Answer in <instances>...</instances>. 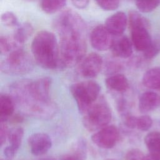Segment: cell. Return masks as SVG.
<instances>
[{"label": "cell", "instance_id": "obj_1", "mask_svg": "<svg viewBox=\"0 0 160 160\" xmlns=\"http://www.w3.org/2000/svg\"><path fill=\"white\" fill-rule=\"evenodd\" d=\"M51 82L49 77L16 81L10 88L11 97L26 114L39 118H49L57 110L50 99Z\"/></svg>", "mask_w": 160, "mask_h": 160}, {"label": "cell", "instance_id": "obj_2", "mask_svg": "<svg viewBox=\"0 0 160 160\" xmlns=\"http://www.w3.org/2000/svg\"><path fill=\"white\" fill-rule=\"evenodd\" d=\"M31 52L36 63L42 68H62L59 45L52 32L46 30L38 32L32 41Z\"/></svg>", "mask_w": 160, "mask_h": 160}, {"label": "cell", "instance_id": "obj_3", "mask_svg": "<svg viewBox=\"0 0 160 160\" xmlns=\"http://www.w3.org/2000/svg\"><path fill=\"white\" fill-rule=\"evenodd\" d=\"M59 37L60 58L62 68L79 64L85 57L87 50L85 35L72 34Z\"/></svg>", "mask_w": 160, "mask_h": 160}, {"label": "cell", "instance_id": "obj_4", "mask_svg": "<svg viewBox=\"0 0 160 160\" xmlns=\"http://www.w3.org/2000/svg\"><path fill=\"white\" fill-rule=\"evenodd\" d=\"M82 124L91 132H94L106 126L112 118L111 109L106 100L99 97L82 114Z\"/></svg>", "mask_w": 160, "mask_h": 160}, {"label": "cell", "instance_id": "obj_5", "mask_svg": "<svg viewBox=\"0 0 160 160\" xmlns=\"http://www.w3.org/2000/svg\"><path fill=\"white\" fill-rule=\"evenodd\" d=\"M70 91L77 103L79 112L83 114L99 98L101 87L94 81H86L72 84Z\"/></svg>", "mask_w": 160, "mask_h": 160}, {"label": "cell", "instance_id": "obj_6", "mask_svg": "<svg viewBox=\"0 0 160 160\" xmlns=\"http://www.w3.org/2000/svg\"><path fill=\"white\" fill-rule=\"evenodd\" d=\"M34 68L31 56L22 48L14 51L8 54L1 63L2 72L12 75H21L29 72Z\"/></svg>", "mask_w": 160, "mask_h": 160}, {"label": "cell", "instance_id": "obj_7", "mask_svg": "<svg viewBox=\"0 0 160 160\" xmlns=\"http://www.w3.org/2000/svg\"><path fill=\"white\" fill-rule=\"evenodd\" d=\"M54 28L59 36L69 34H86L83 19L72 9H65L54 19Z\"/></svg>", "mask_w": 160, "mask_h": 160}, {"label": "cell", "instance_id": "obj_8", "mask_svg": "<svg viewBox=\"0 0 160 160\" xmlns=\"http://www.w3.org/2000/svg\"><path fill=\"white\" fill-rule=\"evenodd\" d=\"M119 139V130L114 125H108L96 131L91 136V140L93 143L102 149L112 148Z\"/></svg>", "mask_w": 160, "mask_h": 160}, {"label": "cell", "instance_id": "obj_9", "mask_svg": "<svg viewBox=\"0 0 160 160\" xmlns=\"http://www.w3.org/2000/svg\"><path fill=\"white\" fill-rule=\"evenodd\" d=\"M79 64V74L86 78H93L96 77L101 71L103 60L98 54L91 52L86 56Z\"/></svg>", "mask_w": 160, "mask_h": 160}, {"label": "cell", "instance_id": "obj_10", "mask_svg": "<svg viewBox=\"0 0 160 160\" xmlns=\"http://www.w3.org/2000/svg\"><path fill=\"white\" fill-rule=\"evenodd\" d=\"M113 36L104 25H98L93 28L90 34L92 47L99 51H107L111 48Z\"/></svg>", "mask_w": 160, "mask_h": 160}, {"label": "cell", "instance_id": "obj_11", "mask_svg": "<svg viewBox=\"0 0 160 160\" xmlns=\"http://www.w3.org/2000/svg\"><path fill=\"white\" fill-rule=\"evenodd\" d=\"M28 144L32 154L41 156L46 153L51 149L52 141L48 134L43 132H37L29 137Z\"/></svg>", "mask_w": 160, "mask_h": 160}, {"label": "cell", "instance_id": "obj_12", "mask_svg": "<svg viewBox=\"0 0 160 160\" xmlns=\"http://www.w3.org/2000/svg\"><path fill=\"white\" fill-rule=\"evenodd\" d=\"M132 43L125 35L113 36L111 49L112 54L116 58H128L132 53Z\"/></svg>", "mask_w": 160, "mask_h": 160}, {"label": "cell", "instance_id": "obj_13", "mask_svg": "<svg viewBox=\"0 0 160 160\" xmlns=\"http://www.w3.org/2000/svg\"><path fill=\"white\" fill-rule=\"evenodd\" d=\"M128 23V19L126 14L118 11L106 19L104 26L113 36H116L123 34Z\"/></svg>", "mask_w": 160, "mask_h": 160}, {"label": "cell", "instance_id": "obj_14", "mask_svg": "<svg viewBox=\"0 0 160 160\" xmlns=\"http://www.w3.org/2000/svg\"><path fill=\"white\" fill-rule=\"evenodd\" d=\"M131 42L138 51L144 52L151 44L152 39L149 33L148 28L136 27L130 29Z\"/></svg>", "mask_w": 160, "mask_h": 160}, {"label": "cell", "instance_id": "obj_15", "mask_svg": "<svg viewBox=\"0 0 160 160\" xmlns=\"http://www.w3.org/2000/svg\"><path fill=\"white\" fill-rule=\"evenodd\" d=\"M24 136V130L21 127L12 129L8 134V140L9 145L4 149V154L8 159H12L14 157L19 148L21 146Z\"/></svg>", "mask_w": 160, "mask_h": 160}, {"label": "cell", "instance_id": "obj_16", "mask_svg": "<svg viewBox=\"0 0 160 160\" xmlns=\"http://www.w3.org/2000/svg\"><path fill=\"white\" fill-rule=\"evenodd\" d=\"M160 104V97L152 91L143 92L139 99L138 108L141 113L151 112L158 108Z\"/></svg>", "mask_w": 160, "mask_h": 160}, {"label": "cell", "instance_id": "obj_17", "mask_svg": "<svg viewBox=\"0 0 160 160\" xmlns=\"http://www.w3.org/2000/svg\"><path fill=\"white\" fill-rule=\"evenodd\" d=\"M105 83L109 89L119 92H125L129 88V82L127 78L124 75L119 73L112 74L106 78Z\"/></svg>", "mask_w": 160, "mask_h": 160}, {"label": "cell", "instance_id": "obj_18", "mask_svg": "<svg viewBox=\"0 0 160 160\" xmlns=\"http://www.w3.org/2000/svg\"><path fill=\"white\" fill-rule=\"evenodd\" d=\"M14 111V101L7 94L0 96V121L6 122L13 114Z\"/></svg>", "mask_w": 160, "mask_h": 160}, {"label": "cell", "instance_id": "obj_19", "mask_svg": "<svg viewBox=\"0 0 160 160\" xmlns=\"http://www.w3.org/2000/svg\"><path fill=\"white\" fill-rule=\"evenodd\" d=\"M142 82L146 88L160 90V67L152 68L146 71L142 76Z\"/></svg>", "mask_w": 160, "mask_h": 160}, {"label": "cell", "instance_id": "obj_20", "mask_svg": "<svg viewBox=\"0 0 160 160\" xmlns=\"http://www.w3.org/2000/svg\"><path fill=\"white\" fill-rule=\"evenodd\" d=\"M144 143L149 154L160 159V132L148 133L144 138Z\"/></svg>", "mask_w": 160, "mask_h": 160}, {"label": "cell", "instance_id": "obj_21", "mask_svg": "<svg viewBox=\"0 0 160 160\" xmlns=\"http://www.w3.org/2000/svg\"><path fill=\"white\" fill-rule=\"evenodd\" d=\"M16 28L12 36L18 43L22 45L32 34L33 27L29 22H24Z\"/></svg>", "mask_w": 160, "mask_h": 160}, {"label": "cell", "instance_id": "obj_22", "mask_svg": "<svg viewBox=\"0 0 160 160\" xmlns=\"http://www.w3.org/2000/svg\"><path fill=\"white\" fill-rule=\"evenodd\" d=\"M22 46L13 36H1L0 38V51L2 54H8L14 51L22 49Z\"/></svg>", "mask_w": 160, "mask_h": 160}, {"label": "cell", "instance_id": "obj_23", "mask_svg": "<svg viewBox=\"0 0 160 160\" xmlns=\"http://www.w3.org/2000/svg\"><path fill=\"white\" fill-rule=\"evenodd\" d=\"M66 4V0H41V9L47 14H53L61 10Z\"/></svg>", "mask_w": 160, "mask_h": 160}, {"label": "cell", "instance_id": "obj_24", "mask_svg": "<svg viewBox=\"0 0 160 160\" xmlns=\"http://www.w3.org/2000/svg\"><path fill=\"white\" fill-rule=\"evenodd\" d=\"M128 24L130 29L136 27H145L148 28L149 22L146 18L136 11H131L128 14Z\"/></svg>", "mask_w": 160, "mask_h": 160}, {"label": "cell", "instance_id": "obj_25", "mask_svg": "<svg viewBox=\"0 0 160 160\" xmlns=\"http://www.w3.org/2000/svg\"><path fill=\"white\" fill-rule=\"evenodd\" d=\"M137 8L142 12H149L154 10L159 3V0H134Z\"/></svg>", "mask_w": 160, "mask_h": 160}, {"label": "cell", "instance_id": "obj_26", "mask_svg": "<svg viewBox=\"0 0 160 160\" xmlns=\"http://www.w3.org/2000/svg\"><path fill=\"white\" fill-rule=\"evenodd\" d=\"M160 52V40L155 39L152 41L149 47L143 52L144 58L151 59L156 56Z\"/></svg>", "mask_w": 160, "mask_h": 160}, {"label": "cell", "instance_id": "obj_27", "mask_svg": "<svg viewBox=\"0 0 160 160\" xmlns=\"http://www.w3.org/2000/svg\"><path fill=\"white\" fill-rule=\"evenodd\" d=\"M1 22L8 28H16L19 25L16 16L10 11L5 12L1 15Z\"/></svg>", "mask_w": 160, "mask_h": 160}, {"label": "cell", "instance_id": "obj_28", "mask_svg": "<svg viewBox=\"0 0 160 160\" xmlns=\"http://www.w3.org/2000/svg\"><path fill=\"white\" fill-rule=\"evenodd\" d=\"M152 124V120L148 115H142L137 117L136 128L142 131H148Z\"/></svg>", "mask_w": 160, "mask_h": 160}, {"label": "cell", "instance_id": "obj_29", "mask_svg": "<svg viewBox=\"0 0 160 160\" xmlns=\"http://www.w3.org/2000/svg\"><path fill=\"white\" fill-rule=\"evenodd\" d=\"M73 156L79 160H84L86 156V145L83 140H79L74 146Z\"/></svg>", "mask_w": 160, "mask_h": 160}, {"label": "cell", "instance_id": "obj_30", "mask_svg": "<svg viewBox=\"0 0 160 160\" xmlns=\"http://www.w3.org/2000/svg\"><path fill=\"white\" fill-rule=\"evenodd\" d=\"M98 6L105 11H114L118 8L119 0H95Z\"/></svg>", "mask_w": 160, "mask_h": 160}, {"label": "cell", "instance_id": "obj_31", "mask_svg": "<svg viewBox=\"0 0 160 160\" xmlns=\"http://www.w3.org/2000/svg\"><path fill=\"white\" fill-rule=\"evenodd\" d=\"M121 68L122 66L121 63L118 61H108L106 65V70L109 74H116V72L121 70Z\"/></svg>", "mask_w": 160, "mask_h": 160}, {"label": "cell", "instance_id": "obj_32", "mask_svg": "<svg viewBox=\"0 0 160 160\" xmlns=\"http://www.w3.org/2000/svg\"><path fill=\"white\" fill-rule=\"evenodd\" d=\"M144 157L142 152L137 149L129 151L126 155V160H142Z\"/></svg>", "mask_w": 160, "mask_h": 160}, {"label": "cell", "instance_id": "obj_33", "mask_svg": "<svg viewBox=\"0 0 160 160\" xmlns=\"http://www.w3.org/2000/svg\"><path fill=\"white\" fill-rule=\"evenodd\" d=\"M8 126L6 122H1L0 124V144L2 146L8 138L9 134Z\"/></svg>", "mask_w": 160, "mask_h": 160}, {"label": "cell", "instance_id": "obj_34", "mask_svg": "<svg viewBox=\"0 0 160 160\" xmlns=\"http://www.w3.org/2000/svg\"><path fill=\"white\" fill-rule=\"evenodd\" d=\"M136 120H137V117L134 116L131 114H124V118H123V121L124 124L131 129H134L136 128Z\"/></svg>", "mask_w": 160, "mask_h": 160}, {"label": "cell", "instance_id": "obj_35", "mask_svg": "<svg viewBox=\"0 0 160 160\" xmlns=\"http://www.w3.org/2000/svg\"><path fill=\"white\" fill-rule=\"evenodd\" d=\"M71 2L76 8L84 9L88 6L89 0H71Z\"/></svg>", "mask_w": 160, "mask_h": 160}, {"label": "cell", "instance_id": "obj_36", "mask_svg": "<svg viewBox=\"0 0 160 160\" xmlns=\"http://www.w3.org/2000/svg\"><path fill=\"white\" fill-rule=\"evenodd\" d=\"M61 160H79L76 157L73 156L72 154L71 155H66L64 157H62Z\"/></svg>", "mask_w": 160, "mask_h": 160}, {"label": "cell", "instance_id": "obj_37", "mask_svg": "<svg viewBox=\"0 0 160 160\" xmlns=\"http://www.w3.org/2000/svg\"><path fill=\"white\" fill-rule=\"evenodd\" d=\"M142 160H160L159 158H156L151 154H149L148 156H146L144 157V158L142 159Z\"/></svg>", "mask_w": 160, "mask_h": 160}, {"label": "cell", "instance_id": "obj_38", "mask_svg": "<svg viewBox=\"0 0 160 160\" xmlns=\"http://www.w3.org/2000/svg\"><path fill=\"white\" fill-rule=\"evenodd\" d=\"M39 160H56V159L54 158H52V157H48V158H44L40 159Z\"/></svg>", "mask_w": 160, "mask_h": 160}, {"label": "cell", "instance_id": "obj_39", "mask_svg": "<svg viewBox=\"0 0 160 160\" xmlns=\"http://www.w3.org/2000/svg\"><path fill=\"white\" fill-rule=\"evenodd\" d=\"M24 1H35V0H24Z\"/></svg>", "mask_w": 160, "mask_h": 160}, {"label": "cell", "instance_id": "obj_40", "mask_svg": "<svg viewBox=\"0 0 160 160\" xmlns=\"http://www.w3.org/2000/svg\"><path fill=\"white\" fill-rule=\"evenodd\" d=\"M123 1H130L131 0H123Z\"/></svg>", "mask_w": 160, "mask_h": 160}, {"label": "cell", "instance_id": "obj_41", "mask_svg": "<svg viewBox=\"0 0 160 160\" xmlns=\"http://www.w3.org/2000/svg\"><path fill=\"white\" fill-rule=\"evenodd\" d=\"M106 160H114V159H106Z\"/></svg>", "mask_w": 160, "mask_h": 160}]
</instances>
